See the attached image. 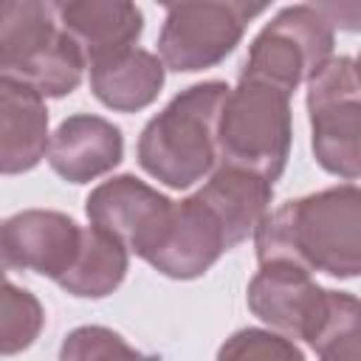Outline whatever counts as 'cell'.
Returning a JSON list of instances; mask_svg holds the SVG:
<instances>
[{
  "instance_id": "obj_10",
  "label": "cell",
  "mask_w": 361,
  "mask_h": 361,
  "mask_svg": "<svg viewBox=\"0 0 361 361\" xmlns=\"http://www.w3.org/2000/svg\"><path fill=\"white\" fill-rule=\"evenodd\" d=\"M82 245V226L54 209H25L0 220V265L3 271H34L59 282Z\"/></svg>"
},
{
  "instance_id": "obj_2",
  "label": "cell",
  "mask_w": 361,
  "mask_h": 361,
  "mask_svg": "<svg viewBox=\"0 0 361 361\" xmlns=\"http://www.w3.org/2000/svg\"><path fill=\"white\" fill-rule=\"evenodd\" d=\"M228 85L220 79L180 90L155 113L135 144L138 166L169 189H189L217 166V118Z\"/></svg>"
},
{
  "instance_id": "obj_15",
  "label": "cell",
  "mask_w": 361,
  "mask_h": 361,
  "mask_svg": "<svg viewBox=\"0 0 361 361\" xmlns=\"http://www.w3.org/2000/svg\"><path fill=\"white\" fill-rule=\"evenodd\" d=\"M195 195L223 226L228 248H237L257 231L259 220L271 212L274 183L237 166H214V172Z\"/></svg>"
},
{
  "instance_id": "obj_16",
  "label": "cell",
  "mask_w": 361,
  "mask_h": 361,
  "mask_svg": "<svg viewBox=\"0 0 361 361\" xmlns=\"http://www.w3.org/2000/svg\"><path fill=\"white\" fill-rule=\"evenodd\" d=\"M166 79L161 59L144 48H127L104 62L90 65V93L116 113L149 107Z\"/></svg>"
},
{
  "instance_id": "obj_8",
  "label": "cell",
  "mask_w": 361,
  "mask_h": 361,
  "mask_svg": "<svg viewBox=\"0 0 361 361\" xmlns=\"http://www.w3.org/2000/svg\"><path fill=\"white\" fill-rule=\"evenodd\" d=\"M265 8V3L243 0L169 3L158 34L161 65L175 73H197L220 65L240 45L248 23Z\"/></svg>"
},
{
  "instance_id": "obj_11",
  "label": "cell",
  "mask_w": 361,
  "mask_h": 361,
  "mask_svg": "<svg viewBox=\"0 0 361 361\" xmlns=\"http://www.w3.org/2000/svg\"><path fill=\"white\" fill-rule=\"evenodd\" d=\"M226 251L231 248L223 226L197 195H189L183 200H175L164 240L147 262L169 279H197Z\"/></svg>"
},
{
  "instance_id": "obj_22",
  "label": "cell",
  "mask_w": 361,
  "mask_h": 361,
  "mask_svg": "<svg viewBox=\"0 0 361 361\" xmlns=\"http://www.w3.org/2000/svg\"><path fill=\"white\" fill-rule=\"evenodd\" d=\"M0 271H3V265H0Z\"/></svg>"
},
{
  "instance_id": "obj_21",
  "label": "cell",
  "mask_w": 361,
  "mask_h": 361,
  "mask_svg": "<svg viewBox=\"0 0 361 361\" xmlns=\"http://www.w3.org/2000/svg\"><path fill=\"white\" fill-rule=\"evenodd\" d=\"M316 355H319V361H361V333H353Z\"/></svg>"
},
{
  "instance_id": "obj_3",
  "label": "cell",
  "mask_w": 361,
  "mask_h": 361,
  "mask_svg": "<svg viewBox=\"0 0 361 361\" xmlns=\"http://www.w3.org/2000/svg\"><path fill=\"white\" fill-rule=\"evenodd\" d=\"M248 310L274 333L322 353L358 333V299L322 288L313 274L293 262H262L245 290Z\"/></svg>"
},
{
  "instance_id": "obj_9",
  "label": "cell",
  "mask_w": 361,
  "mask_h": 361,
  "mask_svg": "<svg viewBox=\"0 0 361 361\" xmlns=\"http://www.w3.org/2000/svg\"><path fill=\"white\" fill-rule=\"evenodd\" d=\"M172 206L175 200L130 172L102 180L85 200L90 226L116 237L130 254L141 257L144 262L164 240V231L172 220Z\"/></svg>"
},
{
  "instance_id": "obj_13",
  "label": "cell",
  "mask_w": 361,
  "mask_h": 361,
  "mask_svg": "<svg viewBox=\"0 0 361 361\" xmlns=\"http://www.w3.org/2000/svg\"><path fill=\"white\" fill-rule=\"evenodd\" d=\"M51 169L68 183H90L113 172L124 158L121 130L93 113L68 116L48 141Z\"/></svg>"
},
{
  "instance_id": "obj_17",
  "label": "cell",
  "mask_w": 361,
  "mask_h": 361,
  "mask_svg": "<svg viewBox=\"0 0 361 361\" xmlns=\"http://www.w3.org/2000/svg\"><path fill=\"white\" fill-rule=\"evenodd\" d=\"M130 271V251L96 226H82V245L71 271L56 282L76 299L110 296Z\"/></svg>"
},
{
  "instance_id": "obj_12",
  "label": "cell",
  "mask_w": 361,
  "mask_h": 361,
  "mask_svg": "<svg viewBox=\"0 0 361 361\" xmlns=\"http://www.w3.org/2000/svg\"><path fill=\"white\" fill-rule=\"evenodd\" d=\"M65 37L76 45L85 68L135 48L144 31V14L127 0H68L51 3Z\"/></svg>"
},
{
  "instance_id": "obj_19",
  "label": "cell",
  "mask_w": 361,
  "mask_h": 361,
  "mask_svg": "<svg viewBox=\"0 0 361 361\" xmlns=\"http://www.w3.org/2000/svg\"><path fill=\"white\" fill-rule=\"evenodd\" d=\"M59 361H161L127 344L124 336L104 324L73 327L59 344Z\"/></svg>"
},
{
  "instance_id": "obj_4",
  "label": "cell",
  "mask_w": 361,
  "mask_h": 361,
  "mask_svg": "<svg viewBox=\"0 0 361 361\" xmlns=\"http://www.w3.org/2000/svg\"><path fill=\"white\" fill-rule=\"evenodd\" d=\"M82 73L85 62L51 3L0 0V79L20 82L42 99H62L82 85Z\"/></svg>"
},
{
  "instance_id": "obj_1",
  "label": "cell",
  "mask_w": 361,
  "mask_h": 361,
  "mask_svg": "<svg viewBox=\"0 0 361 361\" xmlns=\"http://www.w3.org/2000/svg\"><path fill=\"white\" fill-rule=\"evenodd\" d=\"M257 262H293L307 274L355 279L361 271V192L355 183L293 197L254 231Z\"/></svg>"
},
{
  "instance_id": "obj_7",
  "label": "cell",
  "mask_w": 361,
  "mask_h": 361,
  "mask_svg": "<svg viewBox=\"0 0 361 361\" xmlns=\"http://www.w3.org/2000/svg\"><path fill=\"white\" fill-rule=\"evenodd\" d=\"M307 116L316 164L355 183L361 175V99L353 56H330L327 65L307 79Z\"/></svg>"
},
{
  "instance_id": "obj_20",
  "label": "cell",
  "mask_w": 361,
  "mask_h": 361,
  "mask_svg": "<svg viewBox=\"0 0 361 361\" xmlns=\"http://www.w3.org/2000/svg\"><path fill=\"white\" fill-rule=\"evenodd\" d=\"M214 361H307L296 341L265 330V327H243L231 333Z\"/></svg>"
},
{
  "instance_id": "obj_5",
  "label": "cell",
  "mask_w": 361,
  "mask_h": 361,
  "mask_svg": "<svg viewBox=\"0 0 361 361\" xmlns=\"http://www.w3.org/2000/svg\"><path fill=\"white\" fill-rule=\"evenodd\" d=\"M293 141L290 96L240 79L228 87L217 118V166H237L276 183Z\"/></svg>"
},
{
  "instance_id": "obj_14",
  "label": "cell",
  "mask_w": 361,
  "mask_h": 361,
  "mask_svg": "<svg viewBox=\"0 0 361 361\" xmlns=\"http://www.w3.org/2000/svg\"><path fill=\"white\" fill-rule=\"evenodd\" d=\"M45 99L20 85L0 79V175L31 172L48 152Z\"/></svg>"
},
{
  "instance_id": "obj_6",
  "label": "cell",
  "mask_w": 361,
  "mask_h": 361,
  "mask_svg": "<svg viewBox=\"0 0 361 361\" xmlns=\"http://www.w3.org/2000/svg\"><path fill=\"white\" fill-rule=\"evenodd\" d=\"M333 45L336 25L330 23L324 6H285L251 39L240 79L259 82L290 96L302 82L327 65Z\"/></svg>"
},
{
  "instance_id": "obj_18",
  "label": "cell",
  "mask_w": 361,
  "mask_h": 361,
  "mask_svg": "<svg viewBox=\"0 0 361 361\" xmlns=\"http://www.w3.org/2000/svg\"><path fill=\"white\" fill-rule=\"evenodd\" d=\"M45 327L42 302L0 271V355L28 350Z\"/></svg>"
}]
</instances>
